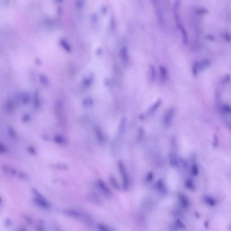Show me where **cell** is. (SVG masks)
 <instances>
[{
	"instance_id": "7",
	"label": "cell",
	"mask_w": 231,
	"mask_h": 231,
	"mask_svg": "<svg viewBox=\"0 0 231 231\" xmlns=\"http://www.w3.org/2000/svg\"><path fill=\"white\" fill-rule=\"evenodd\" d=\"M161 104H162V100L161 99H158L157 101L155 102L148 109L147 111L148 115H151L154 114L160 107Z\"/></svg>"
},
{
	"instance_id": "16",
	"label": "cell",
	"mask_w": 231,
	"mask_h": 231,
	"mask_svg": "<svg viewBox=\"0 0 231 231\" xmlns=\"http://www.w3.org/2000/svg\"><path fill=\"white\" fill-rule=\"evenodd\" d=\"M55 140L56 143H58L60 145H63L66 142V139H65L62 136H60V135L55 137Z\"/></svg>"
},
{
	"instance_id": "4",
	"label": "cell",
	"mask_w": 231,
	"mask_h": 231,
	"mask_svg": "<svg viewBox=\"0 0 231 231\" xmlns=\"http://www.w3.org/2000/svg\"><path fill=\"white\" fill-rule=\"evenodd\" d=\"M96 185L98 188L104 196L107 198L111 197V192L103 180H98L96 182Z\"/></svg>"
},
{
	"instance_id": "9",
	"label": "cell",
	"mask_w": 231,
	"mask_h": 231,
	"mask_svg": "<svg viewBox=\"0 0 231 231\" xmlns=\"http://www.w3.org/2000/svg\"><path fill=\"white\" fill-rule=\"evenodd\" d=\"M149 72H150V80L152 82H153L155 79L156 72L155 68L153 65H150L149 67Z\"/></svg>"
},
{
	"instance_id": "13",
	"label": "cell",
	"mask_w": 231,
	"mask_h": 231,
	"mask_svg": "<svg viewBox=\"0 0 231 231\" xmlns=\"http://www.w3.org/2000/svg\"><path fill=\"white\" fill-rule=\"evenodd\" d=\"M221 110L223 114L226 115H230L231 113V108L230 105L227 104L223 105L221 107Z\"/></svg>"
},
{
	"instance_id": "17",
	"label": "cell",
	"mask_w": 231,
	"mask_h": 231,
	"mask_svg": "<svg viewBox=\"0 0 231 231\" xmlns=\"http://www.w3.org/2000/svg\"><path fill=\"white\" fill-rule=\"evenodd\" d=\"M199 70V62H196L194 64L192 67V72L194 76H197Z\"/></svg>"
},
{
	"instance_id": "12",
	"label": "cell",
	"mask_w": 231,
	"mask_h": 231,
	"mask_svg": "<svg viewBox=\"0 0 231 231\" xmlns=\"http://www.w3.org/2000/svg\"><path fill=\"white\" fill-rule=\"evenodd\" d=\"M178 28L180 30V31L182 32V35H183V41L184 44H185L187 42V32L185 31L184 28L180 25L178 24Z\"/></svg>"
},
{
	"instance_id": "8",
	"label": "cell",
	"mask_w": 231,
	"mask_h": 231,
	"mask_svg": "<svg viewBox=\"0 0 231 231\" xmlns=\"http://www.w3.org/2000/svg\"><path fill=\"white\" fill-rule=\"evenodd\" d=\"M98 231H115L112 227L104 223H98L97 226Z\"/></svg>"
},
{
	"instance_id": "5",
	"label": "cell",
	"mask_w": 231,
	"mask_h": 231,
	"mask_svg": "<svg viewBox=\"0 0 231 231\" xmlns=\"http://www.w3.org/2000/svg\"><path fill=\"white\" fill-rule=\"evenodd\" d=\"M169 162L171 166L175 169L179 168L181 165L180 159L174 153H171L169 155Z\"/></svg>"
},
{
	"instance_id": "1",
	"label": "cell",
	"mask_w": 231,
	"mask_h": 231,
	"mask_svg": "<svg viewBox=\"0 0 231 231\" xmlns=\"http://www.w3.org/2000/svg\"><path fill=\"white\" fill-rule=\"evenodd\" d=\"M118 167L122 180V187L125 190H127L129 186V176L125 165L122 161H119L118 162Z\"/></svg>"
},
{
	"instance_id": "15",
	"label": "cell",
	"mask_w": 231,
	"mask_h": 231,
	"mask_svg": "<svg viewBox=\"0 0 231 231\" xmlns=\"http://www.w3.org/2000/svg\"><path fill=\"white\" fill-rule=\"evenodd\" d=\"M210 65V62L208 60H204L202 61L201 62H199V69L202 70L206 68L209 67Z\"/></svg>"
},
{
	"instance_id": "6",
	"label": "cell",
	"mask_w": 231,
	"mask_h": 231,
	"mask_svg": "<svg viewBox=\"0 0 231 231\" xmlns=\"http://www.w3.org/2000/svg\"><path fill=\"white\" fill-rule=\"evenodd\" d=\"M156 189L159 193L162 194H165L168 192L167 186L165 183L162 179H160L157 180L155 183Z\"/></svg>"
},
{
	"instance_id": "2",
	"label": "cell",
	"mask_w": 231,
	"mask_h": 231,
	"mask_svg": "<svg viewBox=\"0 0 231 231\" xmlns=\"http://www.w3.org/2000/svg\"><path fill=\"white\" fill-rule=\"evenodd\" d=\"M176 112V109L173 107H169L166 110L163 118V124L165 127H169L172 124Z\"/></svg>"
},
{
	"instance_id": "19",
	"label": "cell",
	"mask_w": 231,
	"mask_h": 231,
	"mask_svg": "<svg viewBox=\"0 0 231 231\" xmlns=\"http://www.w3.org/2000/svg\"><path fill=\"white\" fill-rule=\"evenodd\" d=\"M218 144H219V140H218V137L216 135H213V147H217L218 146Z\"/></svg>"
},
{
	"instance_id": "11",
	"label": "cell",
	"mask_w": 231,
	"mask_h": 231,
	"mask_svg": "<svg viewBox=\"0 0 231 231\" xmlns=\"http://www.w3.org/2000/svg\"><path fill=\"white\" fill-rule=\"evenodd\" d=\"M159 69L161 79L164 81L167 79V77H168V72H167V69L164 66H160L159 67Z\"/></svg>"
},
{
	"instance_id": "14",
	"label": "cell",
	"mask_w": 231,
	"mask_h": 231,
	"mask_svg": "<svg viewBox=\"0 0 231 231\" xmlns=\"http://www.w3.org/2000/svg\"><path fill=\"white\" fill-rule=\"evenodd\" d=\"M185 187L190 190L194 189L195 186H194V183L192 180L187 179L185 182Z\"/></svg>"
},
{
	"instance_id": "3",
	"label": "cell",
	"mask_w": 231,
	"mask_h": 231,
	"mask_svg": "<svg viewBox=\"0 0 231 231\" xmlns=\"http://www.w3.org/2000/svg\"><path fill=\"white\" fill-rule=\"evenodd\" d=\"M64 213L65 214H66L67 216L74 218H77V219L80 220H85L87 219V217L86 216L84 215L83 213L79 211V210H76L74 209H67L64 210Z\"/></svg>"
},
{
	"instance_id": "18",
	"label": "cell",
	"mask_w": 231,
	"mask_h": 231,
	"mask_svg": "<svg viewBox=\"0 0 231 231\" xmlns=\"http://www.w3.org/2000/svg\"><path fill=\"white\" fill-rule=\"evenodd\" d=\"M154 174L152 172H149L147 174L146 177V180L147 182H150L154 179Z\"/></svg>"
},
{
	"instance_id": "10",
	"label": "cell",
	"mask_w": 231,
	"mask_h": 231,
	"mask_svg": "<svg viewBox=\"0 0 231 231\" xmlns=\"http://www.w3.org/2000/svg\"><path fill=\"white\" fill-rule=\"evenodd\" d=\"M199 168L198 165L195 163H194L190 167V173L193 177H197L199 174Z\"/></svg>"
}]
</instances>
